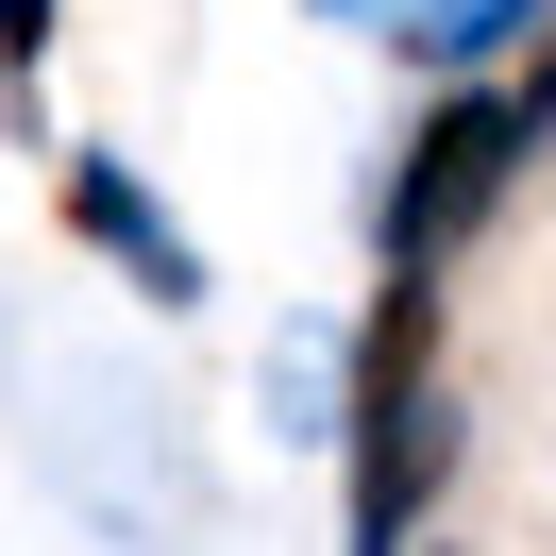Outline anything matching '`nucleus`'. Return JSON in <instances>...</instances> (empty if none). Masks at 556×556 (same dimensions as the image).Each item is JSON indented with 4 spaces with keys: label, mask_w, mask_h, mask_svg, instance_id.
<instances>
[{
    "label": "nucleus",
    "mask_w": 556,
    "mask_h": 556,
    "mask_svg": "<svg viewBox=\"0 0 556 556\" xmlns=\"http://www.w3.org/2000/svg\"><path fill=\"white\" fill-rule=\"evenodd\" d=\"M455 472V405H439V270H388L354 320V421H338V540L354 556H421V506Z\"/></svg>",
    "instance_id": "1"
},
{
    "label": "nucleus",
    "mask_w": 556,
    "mask_h": 556,
    "mask_svg": "<svg viewBox=\"0 0 556 556\" xmlns=\"http://www.w3.org/2000/svg\"><path fill=\"white\" fill-rule=\"evenodd\" d=\"M522 152H540V118H522V85H439V102L405 118V152H388V203H371V253L388 270H455V253L506 219Z\"/></svg>",
    "instance_id": "2"
},
{
    "label": "nucleus",
    "mask_w": 556,
    "mask_h": 556,
    "mask_svg": "<svg viewBox=\"0 0 556 556\" xmlns=\"http://www.w3.org/2000/svg\"><path fill=\"white\" fill-rule=\"evenodd\" d=\"M68 237L102 253V270L136 287V304H203V253H186V219L152 203V186L118 169V152H68Z\"/></svg>",
    "instance_id": "3"
},
{
    "label": "nucleus",
    "mask_w": 556,
    "mask_h": 556,
    "mask_svg": "<svg viewBox=\"0 0 556 556\" xmlns=\"http://www.w3.org/2000/svg\"><path fill=\"white\" fill-rule=\"evenodd\" d=\"M540 17H556V0H421V17H405V51H421V68H455V85H472L489 51H522Z\"/></svg>",
    "instance_id": "4"
},
{
    "label": "nucleus",
    "mask_w": 556,
    "mask_h": 556,
    "mask_svg": "<svg viewBox=\"0 0 556 556\" xmlns=\"http://www.w3.org/2000/svg\"><path fill=\"white\" fill-rule=\"evenodd\" d=\"M51 51V0H0V68H35Z\"/></svg>",
    "instance_id": "5"
},
{
    "label": "nucleus",
    "mask_w": 556,
    "mask_h": 556,
    "mask_svg": "<svg viewBox=\"0 0 556 556\" xmlns=\"http://www.w3.org/2000/svg\"><path fill=\"white\" fill-rule=\"evenodd\" d=\"M304 17H338V35H405L421 0H304Z\"/></svg>",
    "instance_id": "6"
},
{
    "label": "nucleus",
    "mask_w": 556,
    "mask_h": 556,
    "mask_svg": "<svg viewBox=\"0 0 556 556\" xmlns=\"http://www.w3.org/2000/svg\"><path fill=\"white\" fill-rule=\"evenodd\" d=\"M522 118H556V51H540V68H522Z\"/></svg>",
    "instance_id": "7"
}]
</instances>
